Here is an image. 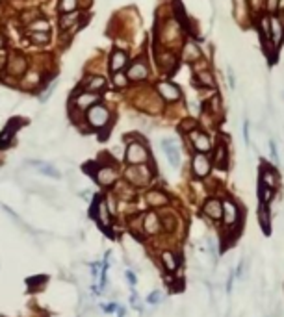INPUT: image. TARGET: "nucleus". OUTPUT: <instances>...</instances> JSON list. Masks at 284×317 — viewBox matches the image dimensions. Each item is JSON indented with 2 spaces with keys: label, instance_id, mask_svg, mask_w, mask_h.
<instances>
[{
  "label": "nucleus",
  "instance_id": "5701e85b",
  "mask_svg": "<svg viewBox=\"0 0 284 317\" xmlns=\"http://www.w3.org/2000/svg\"><path fill=\"white\" fill-rule=\"evenodd\" d=\"M260 184L270 189H277L279 188V175L271 167L262 165V167H260Z\"/></svg>",
  "mask_w": 284,
  "mask_h": 317
},
{
  "label": "nucleus",
  "instance_id": "f257e3e1",
  "mask_svg": "<svg viewBox=\"0 0 284 317\" xmlns=\"http://www.w3.org/2000/svg\"><path fill=\"white\" fill-rule=\"evenodd\" d=\"M125 178L132 188H143L149 186V182L152 180V169L149 167V163L128 165L125 171Z\"/></svg>",
  "mask_w": 284,
  "mask_h": 317
},
{
  "label": "nucleus",
  "instance_id": "f3484780",
  "mask_svg": "<svg viewBox=\"0 0 284 317\" xmlns=\"http://www.w3.org/2000/svg\"><path fill=\"white\" fill-rule=\"evenodd\" d=\"M162 149H164L165 156H167V162L171 163V167H179L180 165V150L177 141L173 139H164L162 141Z\"/></svg>",
  "mask_w": 284,
  "mask_h": 317
},
{
  "label": "nucleus",
  "instance_id": "4c0bfd02",
  "mask_svg": "<svg viewBox=\"0 0 284 317\" xmlns=\"http://www.w3.org/2000/svg\"><path fill=\"white\" fill-rule=\"evenodd\" d=\"M15 128H17V126H11V128L7 126L6 130H2V132H0V149H4V147H7V145L11 143Z\"/></svg>",
  "mask_w": 284,
  "mask_h": 317
},
{
  "label": "nucleus",
  "instance_id": "f03ea898",
  "mask_svg": "<svg viewBox=\"0 0 284 317\" xmlns=\"http://www.w3.org/2000/svg\"><path fill=\"white\" fill-rule=\"evenodd\" d=\"M160 39H162V43L167 50H173V46L180 43V39H182V26L179 24V20H164V24L160 26Z\"/></svg>",
  "mask_w": 284,
  "mask_h": 317
},
{
  "label": "nucleus",
  "instance_id": "37998d69",
  "mask_svg": "<svg viewBox=\"0 0 284 317\" xmlns=\"http://www.w3.org/2000/svg\"><path fill=\"white\" fill-rule=\"evenodd\" d=\"M35 19H39V13H37V11H26V13H22V22H24V24H32Z\"/></svg>",
  "mask_w": 284,
  "mask_h": 317
},
{
  "label": "nucleus",
  "instance_id": "a211bd4d",
  "mask_svg": "<svg viewBox=\"0 0 284 317\" xmlns=\"http://www.w3.org/2000/svg\"><path fill=\"white\" fill-rule=\"evenodd\" d=\"M160 264L167 273H177L180 267V256L173 251H162L160 253Z\"/></svg>",
  "mask_w": 284,
  "mask_h": 317
},
{
  "label": "nucleus",
  "instance_id": "c03bdc74",
  "mask_svg": "<svg viewBox=\"0 0 284 317\" xmlns=\"http://www.w3.org/2000/svg\"><path fill=\"white\" fill-rule=\"evenodd\" d=\"M279 9V0H266V11L273 15Z\"/></svg>",
  "mask_w": 284,
  "mask_h": 317
},
{
  "label": "nucleus",
  "instance_id": "603ef678",
  "mask_svg": "<svg viewBox=\"0 0 284 317\" xmlns=\"http://www.w3.org/2000/svg\"><path fill=\"white\" fill-rule=\"evenodd\" d=\"M279 20H281V24H283V28H284V9L281 11V15H279Z\"/></svg>",
  "mask_w": 284,
  "mask_h": 317
},
{
  "label": "nucleus",
  "instance_id": "4468645a",
  "mask_svg": "<svg viewBox=\"0 0 284 317\" xmlns=\"http://www.w3.org/2000/svg\"><path fill=\"white\" fill-rule=\"evenodd\" d=\"M203 214L212 221H221V217H223V202L216 199V197H212L203 204Z\"/></svg>",
  "mask_w": 284,
  "mask_h": 317
},
{
  "label": "nucleus",
  "instance_id": "a18cd8bd",
  "mask_svg": "<svg viewBox=\"0 0 284 317\" xmlns=\"http://www.w3.org/2000/svg\"><path fill=\"white\" fill-rule=\"evenodd\" d=\"M162 299H164L162 292H158V290H156V292H152L151 295H149V299H147V301H149V305H158Z\"/></svg>",
  "mask_w": 284,
  "mask_h": 317
},
{
  "label": "nucleus",
  "instance_id": "2eb2a0df",
  "mask_svg": "<svg viewBox=\"0 0 284 317\" xmlns=\"http://www.w3.org/2000/svg\"><path fill=\"white\" fill-rule=\"evenodd\" d=\"M203 58V50H201V46L192 41V39H188L184 41V46H182V59H184L186 63H195L199 59Z\"/></svg>",
  "mask_w": 284,
  "mask_h": 317
},
{
  "label": "nucleus",
  "instance_id": "f8f14e48",
  "mask_svg": "<svg viewBox=\"0 0 284 317\" xmlns=\"http://www.w3.org/2000/svg\"><path fill=\"white\" fill-rule=\"evenodd\" d=\"M95 180L99 182L102 188H110L112 184L117 182V171L112 165H100L95 173Z\"/></svg>",
  "mask_w": 284,
  "mask_h": 317
},
{
  "label": "nucleus",
  "instance_id": "79ce46f5",
  "mask_svg": "<svg viewBox=\"0 0 284 317\" xmlns=\"http://www.w3.org/2000/svg\"><path fill=\"white\" fill-rule=\"evenodd\" d=\"M247 4L253 13H260L262 9H266V0H247Z\"/></svg>",
  "mask_w": 284,
  "mask_h": 317
},
{
  "label": "nucleus",
  "instance_id": "7c9ffc66",
  "mask_svg": "<svg viewBox=\"0 0 284 317\" xmlns=\"http://www.w3.org/2000/svg\"><path fill=\"white\" fill-rule=\"evenodd\" d=\"M78 13L76 11H69V13H63L60 17V28L61 30H67V28H73L76 24V20H78Z\"/></svg>",
  "mask_w": 284,
  "mask_h": 317
},
{
  "label": "nucleus",
  "instance_id": "412c9836",
  "mask_svg": "<svg viewBox=\"0 0 284 317\" xmlns=\"http://www.w3.org/2000/svg\"><path fill=\"white\" fill-rule=\"evenodd\" d=\"M160 221H162V228H164V232L167 234H175L179 230V217L175 212L171 210H165L160 214Z\"/></svg>",
  "mask_w": 284,
  "mask_h": 317
},
{
  "label": "nucleus",
  "instance_id": "3c124183",
  "mask_svg": "<svg viewBox=\"0 0 284 317\" xmlns=\"http://www.w3.org/2000/svg\"><path fill=\"white\" fill-rule=\"evenodd\" d=\"M244 139H245V143L249 145V124L247 123L244 124Z\"/></svg>",
  "mask_w": 284,
  "mask_h": 317
},
{
  "label": "nucleus",
  "instance_id": "1a4fd4ad",
  "mask_svg": "<svg viewBox=\"0 0 284 317\" xmlns=\"http://www.w3.org/2000/svg\"><path fill=\"white\" fill-rule=\"evenodd\" d=\"M97 102H99V93H93V91H82V93H78V95L74 97L73 108L84 113V111H87L91 106H95Z\"/></svg>",
  "mask_w": 284,
  "mask_h": 317
},
{
  "label": "nucleus",
  "instance_id": "9b49d317",
  "mask_svg": "<svg viewBox=\"0 0 284 317\" xmlns=\"http://www.w3.org/2000/svg\"><path fill=\"white\" fill-rule=\"evenodd\" d=\"M112 217L113 215L110 214V210H108V206H106L104 199H99V201L95 202V219H97V223L104 228L106 232H108L110 227H112Z\"/></svg>",
  "mask_w": 284,
  "mask_h": 317
},
{
  "label": "nucleus",
  "instance_id": "a878e982",
  "mask_svg": "<svg viewBox=\"0 0 284 317\" xmlns=\"http://www.w3.org/2000/svg\"><path fill=\"white\" fill-rule=\"evenodd\" d=\"M232 13H234L236 20L244 24L245 15L249 13V4H247V0H232Z\"/></svg>",
  "mask_w": 284,
  "mask_h": 317
},
{
  "label": "nucleus",
  "instance_id": "0eeeda50",
  "mask_svg": "<svg viewBox=\"0 0 284 317\" xmlns=\"http://www.w3.org/2000/svg\"><path fill=\"white\" fill-rule=\"evenodd\" d=\"M141 230L145 236H158L164 228H162V221H160V215L154 214V212H149V214L141 215Z\"/></svg>",
  "mask_w": 284,
  "mask_h": 317
},
{
  "label": "nucleus",
  "instance_id": "6ab92c4d",
  "mask_svg": "<svg viewBox=\"0 0 284 317\" xmlns=\"http://www.w3.org/2000/svg\"><path fill=\"white\" fill-rule=\"evenodd\" d=\"M126 76L130 82H143L149 76V67H147L145 61H134L128 72H126Z\"/></svg>",
  "mask_w": 284,
  "mask_h": 317
},
{
  "label": "nucleus",
  "instance_id": "58836bf2",
  "mask_svg": "<svg viewBox=\"0 0 284 317\" xmlns=\"http://www.w3.org/2000/svg\"><path fill=\"white\" fill-rule=\"evenodd\" d=\"M208 108H210L212 115H214V117L221 115V111H223V106H221V98H219V95H216V97H212L210 104H208Z\"/></svg>",
  "mask_w": 284,
  "mask_h": 317
},
{
  "label": "nucleus",
  "instance_id": "f704fd0d",
  "mask_svg": "<svg viewBox=\"0 0 284 317\" xmlns=\"http://www.w3.org/2000/svg\"><path fill=\"white\" fill-rule=\"evenodd\" d=\"M112 82H113V87H117V89H125L130 80H128V76H126V72L119 71L112 76Z\"/></svg>",
  "mask_w": 284,
  "mask_h": 317
},
{
  "label": "nucleus",
  "instance_id": "aec40b11",
  "mask_svg": "<svg viewBox=\"0 0 284 317\" xmlns=\"http://www.w3.org/2000/svg\"><path fill=\"white\" fill-rule=\"evenodd\" d=\"M214 165L225 169L227 163H229V149H227V143L223 139H218L216 141V147H214Z\"/></svg>",
  "mask_w": 284,
  "mask_h": 317
},
{
  "label": "nucleus",
  "instance_id": "473e14b6",
  "mask_svg": "<svg viewBox=\"0 0 284 317\" xmlns=\"http://www.w3.org/2000/svg\"><path fill=\"white\" fill-rule=\"evenodd\" d=\"M41 82V76L39 72H28L22 76V87H26V89H33V87H37Z\"/></svg>",
  "mask_w": 284,
  "mask_h": 317
},
{
  "label": "nucleus",
  "instance_id": "ea45409f",
  "mask_svg": "<svg viewBox=\"0 0 284 317\" xmlns=\"http://www.w3.org/2000/svg\"><path fill=\"white\" fill-rule=\"evenodd\" d=\"M56 87H58V80H54V84L46 85L45 89L39 93V102H46V100L50 98V95L54 93V89H56Z\"/></svg>",
  "mask_w": 284,
  "mask_h": 317
},
{
  "label": "nucleus",
  "instance_id": "a19ab883",
  "mask_svg": "<svg viewBox=\"0 0 284 317\" xmlns=\"http://www.w3.org/2000/svg\"><path fill=\"white\" fill-rule=\"evenodd\" d=\"M78 7V0H60V9L63 13L74 11Z\"/></svg>",
  "mask_w": 284,
  "mask_h": 317
},
{
  "label": "nucleus",
  "instance_id": "bb28decb",
  "mask_svg": "<svg viewBox=\"0 0 284 317\" xmlns=\"http://www.w3.org/2000/svg\"><path fill=\"white\" fill-rule=\"evenodd\" d=\"M258 223L266 234L271 232V214H270V206L266 204H260L258 206Z\"/></svg>",
  "mask_w": 284,
  "mask_h": 317
},
{
  "label": "nucleus",
  "instance_id": "423d86ee",
  "mask_svg": "<svg viewBox=\"0 0 284 317\" xmlns=\"http://www.w3.org/2000/svg\"><path fill=\"white\" fill-rule=\"evenodd\" d=\"M28 67V61L26 58L20 54V52H13L11 56H9V59H7V74H11L13 78H20L24 76V71H26Z\"/></svg>",
  "mask_w": 284,
  "mask_h": 317
},
{
  "label": "nucleus",
  "instance_id": "49530a36",
  "mask_svg": "<svg viewBox=\"0 0 284 317\" xmlns=\"http://www.w3.org/2000/svg\"><path fill=\"white\" fill-rule=\"evenodd\" d=\"M270 152H271V160H273V163H277L279 165V150H277V147H275V143L273 141L270 143Z\"/></svg>",
  "mask_w": 284,
  "mask_h": 317
},
{
  "label": "nucleus",
  "instance_id": "6e6552de",
  "mask_svg": "<svg viewBox=\"0 0 284 317\" xmlns=\"http://www.w3.org/2000/svg\"><path fill=\"white\" fill-rule=\"evenodd\" d=\"M192 171L197 178H206L212 171V160L203 152H197L192 160Z\"/></svg>",
  "mask_w": 284,
  "mask_h": 317
},
{
  "label": "nucleus",
  "instance_id": "dca6fc26",
  "mask_svg": "<svg viewBox=\"0 0 284 317\" xmlns=\"http://www.w3.org/2000/svg\"><path fill=\"white\" fill-rule=\"evenodd\" d=\"M270 37L273 48H279V45L284 41V28L281 24V20H279V17H275V15L270 17Z\"/></svg>",
  "mask_w": 284,
  "mask_h": 317
},
{
  "label": "nucleus",
  "instance_id": "de8ad7c7",
  "mask_svg": "<svg viewBox=\"0 0 284 317\" xmlns=\"http://www.w3.org/2000/svg\"><path fill=\"white\" fill-rule=\"evenodd\" d=\"M7 54H6V50H2V48H0V72L4 71V67H6L7 65Z\"/></svg>",
  "mask_w": 284,
  "mask_h": 317
},
{
  "label": "nucleus",
  "instance_id": "4be33fe9",
  "mask_svg": "<svg viewBox=\"0 0 284 317\" xmlns=\"http://www.w3.org/2000/svg\"><path fill=\"white\" fill-rule=\"evenodd\" d=\"M145 202L152 208H164L171 201H169V197H167L162 189H151V191L145 195Z\"/></svg>",
  "mask_w": 284,
  "mask_h": 317
},
{
  "label": "nucleus",
  "instance_id": "ddd939ff",
  "mask_svg": "<svg viewBox=\"0 0 284 317\" xmlns=\"http://www.w3.org/2000/svg\"><path fill=\"white\" fill-rule=\"evenodd\" d=\"M188 134H190V139H192L193 149L197 150V152H203V154L210 152V150H212V141H210V137L206 136L205 132H201V130H192V132H188Z\"/></svg>",
  "mask_w": 284,
  "mask_h": 317
},
{
  "label": "nucleus",
  "instance_id": "c85d7f7f",
  "mask_svg": "<svg viewBox=\"0 0 284 317\" xmlns=\"http://www.w3.org/2000/svg\"><path fill=\"white\" fill-rule=\"evenodd\" d=\"M197 84L203 85V87H210V89H214V87H216V78H214V74L206 69V71L197 72Z\"/></svg>",
  "mask_w": 284,
  "mask_h": 317
},
{
  "label": "nucleus",
  "instance_id": "e433bc0d",
  "mask_svg": "<svg viewBox=\"0 0 284 317\" xmlns=\"http://www.w3.org/2000/svg\"><path fill=\"white\" fill-rule=\"evenodd\" d=\"M28 37L33 45H46L48 43V32H28Z\"/></svg>",
  "mask_w": 284,
  "mask_h": 317
},
{
  "label": "nucleus",
  "instance_id": "39448f33",
  "mask_svg": "<svg viewBox=\"0 0 284 317\" xmlns=\"http://www.w3.org/2000/svg\"><path fill=\"white\" fill-rule=\"evenodd\" d=\"M223 221L225 228H238L240 221H242V212H240V206L232 199H223Z\"/></svg>",
  "mask_w": 284,
  "mask_h": 317
},
{
  "label": "nucleus",
  "instance_id": "72a5a7b5",
  "mask_svg": "<svg viewBox=\"0 0 284 317\" xmlns=\"http://www.w3.org/2000/svg\"><path fill=\"white\" fill-rule=\"evenodd\" d=\"M30 163L39 169L43 175L54 176V178H60V171H58L56 167H52V165H48V163H41V162H30Z\"/></svg>",
  "mask_w": 284,
  "mask_h": 317
},
{
  "label": "nucleus",
  "instance_id": "2f4dec72",
  "mask_svg": "<svg viewBox=\"0 0 284 317\" xmlns=\"http://www.w3.org/2000/svg\"><path fill=\"white\" fill-rule=\"evenodd\" d=\"M273 197H275V189H270L266 188V186H258V199H260V204H266V206H270L271 201H273Z\"/></svg>",
  "mask_w": 284,
  "mask_h": 317
},
{
  "label": "nucleus",
  "instance_id": "393cba45",
  "mask_svg": "<svg viewBox=\"0 0 284 317\" xmlns=\"http://www.w3.org/2000/svg\"><path fill=\"white\" fill-rule=\"evenodd\" d=\"M158 65L162 67V71H165V72L173 71V69L177 67V58H175V52L167 50V48H165L164 52H160V54H158Z\"/></svg>",
  "mask_w": 284,
  "mask_h": 317
},
{
  "label": "nucleus",
  "instance_id": "09e8293b",
  "mask_svg": "<svg viewBox=\"0 0 284 317\" xmlns=\"http://www.w3.org/2000/svg\"><path fill=\"white\" fill-rule=\"evenodd\" d=\"M104 310H106V312H110V314H112V312H119V306L115 305V303H108V305L104 306Z\"/></svg>",
  "mask_w": 284,
  "mask_h": 317
},
{
  "label": "nucleus",
  "instance_id": "7ed1b4c3",
  "mask_svg": "<svg viewBox=\"0 0 284 317\" xmlns=\"http://www.w3.org/2000/svg\"><path fill=\"white\" fill-rule=\"evenodd\" d=\"M125 160L128 165H141V163H147L151 160L149 149H147L141 141L130 139V143L126 145V150H125Z\"/></svg>",
  "mask_w": 284,
  "mask_h": 317
},
{
  "label": "nucleus",
  "instance_id": "9d476101",
  "mask_svg": "<svg viewBox=\"0 0 284 317\" xmlns=\"http://www.w3.org/2000/svg\"><path fill=\"white\" fill-rule=\"evenodd\" d=\"M156 93L164 98L165 102H177L182 98V93H180L179 85H175L173 82H160L156 85Z\"/></svg>",
  "mask_w": 284,
  "mask_h": 317
},
{
  "label": "nucleus",
  "instance_id": "cd10ccee",
  "mask_svg": "<svg viewBox=\"0 0 284 317\" xmlns=\"http://www.w3.org/2000/svg\"><path fill=\"white\" fill-rule=\"evenodd\" d=\"M106 87V80L100 74H91L86 80V91H93V93H99Z\"/></svg>",
  "mask_w": 284,
  "mask_h": 317
},
{
  "label": "nucleus",
  "instance_id": "c756f323",
  "mask_svg": "<svg viewBox=\"0 0 284 317\" xmlns=\"http://www.w3.org/2000/svg\"><path fill=\"white\" fill-rule=\"evenodd\" d=\"M113 195H115L119 201H130L134 197L132 186H128V182H126V184H117V188H115V193Z\"/></svg>",
  "mask_w": 284,
  "mask_h": 317
},
{
  "label": "nucleus",
  "instance_id": "8fccbe9b",
  "mask_svg": "<svg viewBox=\"0 0 284 317\" xmlns=\"http://www.w3.org/2000/svg\"><path fill=\"white\" fill-rule=\"evenodd\" d=\"M126 280L130 282V286H136V277H134L132 271H126Z\"/></svg>",
  "mask_w": 284,
  "mask_h": 317
},
{
  "label": "nucleus",
  "instance_id": "864d4df0",
  "mask_svg": "<svg viewBox=\"0 0 284 317\" xmlns=\"http://www.w3.org/2000/svg\"><path fill=\"white\" fill-rule=\"evenodd\" d=\"M2 46H4V37L0 35V48H2Z\"/></svg>",
  "mask_w": 284,
  "mask_h": 317
},
{
  "label": "nucleus",
  "instance_id": "20e7f679",
  "mask_svg": "<svg viewBox=\"0 0 284 317\" xmlns=\"http://www.w3.org/2000/svg\"><path fill=\"white\" fill-rule=\"evenodd\" d=\"M110 119H112L110 110L106 108L104 104H95V106H91V108L87 110V115H86L87 124L95 130H102L104 126H108V124H110Z\"/></svg>",
  "mask_w": 284,
  "mask_h": 317
},
{
  "label": "nucleus",
  "instance_id": "c9c22d12",
  "mask_svg": "<svg viewBox=\"0 0 284 317\" xmlns=\"http://www.w3.org/2000/svg\"><path fill=\"white\" fill-rule=\"evenodd\" d=\"M28 32H48V20L43 17L35 19L32 24H28Z\"/></svg>",
  "mask_w": 284,
  "mask_h": 317
},
{
  "label": "nucleus",
  "instance_id": "b1692460",
  "mask_svg": "<svg viewBox=\"0 0 284 317\" xmlns=\"http://www.w3.org/2000/svg\"><path fill=\"white\" fill-rule=\"evenodd\" d=\"M126 65H128V54L125 50H113L110 54V69H112V72L123 71Z\"/></svg>",
  "mask_w": 284,
  "mask_h": 317
}]
</instances>
